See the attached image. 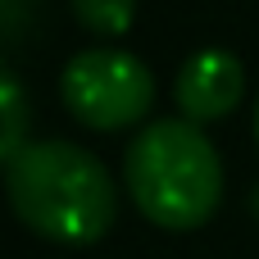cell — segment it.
Returning a JSON list of instances; mask_svg holds the SVG:
<instances>
[{
    "mask_svg": "<svg viewBox=\"0 0 259 259\" xmlns=\"http://www.w3.org/2000/svg\"><path fill=\"white\" fill-rule=\"evenodd\" d=\"M241 96H246V64L232 50H223V46L196 50L182 64L178 82H173V100H178L182 118L196 123V127L232 114L241 105Z\"/></svg>",
    "mask_w": 259,
    "mask_h": 259,
    "instance_id": "277c9868",
    "label": "cell"
},
{
    "mask_svg": "<svg viewBox=\"0 0 259 259\" xmlns=\"http://www.w3.org/2000/svg\"><path fill=\"white\" fill-rule=\"evenodd\" d=\"M59 96L77 123L96 132H118V127H137L150 114L155 77L132 50L96 46V50H77L64 64Z\"/></svg>",
    "mask_w": 259,
    "mask_h": 259,
    "instance_id": "3957f363",
    "label": "cell"
},
{
    "mask_svg": "<svg viewBox=\"0 0 259 259\" xmlns=\"http://www.w3.org/2000/svg\"><path fill=\"white\" fill-rule=\"evenodd\" d=\"M255 146H259V100H255Z\"/></svg>",
    "mask_w": 259,
    "mask_h": 259,
    "instance_id": "52a82bcc",
    "label": "cell"
},
{
    "mask_svg": "<svg viewBox=\"0 0 259 259\" xmlns=\"http://www.w3.org/2000/svg\"><path fill=\"white\" fill-rule=\"evenodd\" d=\"M14 214L46 241L91 246L109 232L118 196L109 168L73 141H32L5 164Z\"/></svg>",
    "mask_w": 259,
    "mask_h": 259,
    "instance_id": "6da1fadb",
    "label": "cell"
},
{
    "mask_svg": "<svg viewBox=\"0 0 259 259\" xmlns=\"http://www.w3.org/2000/svg\"><path fill=\"white\" fill-rule=\"evenodd\" d=\"M0 109H5V132H0V159L9 164L18 150H27V96H23V82L18 73L5 64L0 68Z\"/></svg>",
    "mask_w": 259,
    "mask_h": 259,
    "instance_id": "5b68a950",
    "label": "cell"
},
{
    "mask_svg": "<svg viewBox=\"0 0 259 259\" xmlns=\"http://www.w3.org/2000/svg\"><path fill=\"white\" fill-rule=\"evenodd\" d=\"M123 182L132 205L150 223L168 232H191L219 214L223 159H219V146L205 137V127L187 123L182 114L155 118L127 141Z\"/></svg>",
    "mask_w": 259,
    "mask_h": 259,
    "instance_id": "7a4b0ae2",
    "label": "cell"
},
{
    "mask_svg": "<svg viewBox=\"0 0 259 259\" xmlns=\"http://www.w3.org/2000/svg\"><path fill=\"white\" fill-rule=\"evenodd\" d=\"M73 18L96 36H123L137 18V0H73Z\"/></svg>",
    "mask_w": 259,
    "mask_h": 259,
    "instance_id": "8992f818",
    "label": "cell"
}]
</instances>
